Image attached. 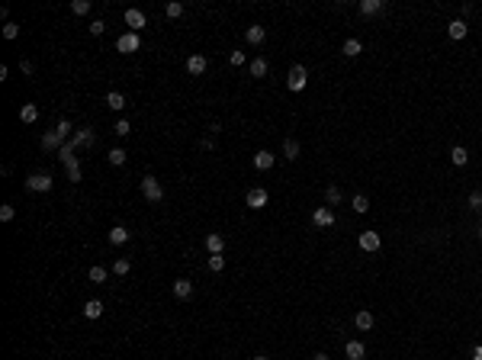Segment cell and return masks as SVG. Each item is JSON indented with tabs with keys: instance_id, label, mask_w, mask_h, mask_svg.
Instances as JSON below:
<instances>
[{
	"instance_id": "cell-1",
	"label": "cell",
	"mask_w": 482,
	"mask_h": 360,
	"mask_svg": "<svg viewBox=\"0 0 482 360\" xmlns=\"http://www.w3.org/2000/svg\"><path fill=\"white\" fill-rule=\"evenodd\" d=\"M142 196L148 199V203H161V199H164V187H161V180L151 177V174H145V177H142Z\"/></svg>"
},
{
	"instance_id": "cell-2",
	"label": "cell",
	"mask_w": 482,
	"mask_h": 360,
	"mask_svg": "<svg viewBox=\"0 0 482 360\" xmlns=\"http://www.w3.org/2000/svg\"><path fill=\"white\" fill-rule=\"evenodd\" d=\"M305 84H309V71H305L302 65H293L289 68V77H286V87L293 93H299V90H305Z\"/></svg>"
},
{
	"instance_id": "cell-3",
	"label": "cell",
	"mask_w": 482,
	"mask_h": 360,
	"mask_svg": "<svg viewBox=\"0 0 482 360\" xmlns=\"http://www.w3.org/2000/svg\"><path fill=\"white\" fill-rule=\"evenodd\" d=\"M116 48L122 52V55H132V52L142 48V39H138V32H122V36L116 39Z\"/></svg>"
},
{
	"instance_id": "cell-4",
	"label": "cell",
	"mask_w": 482,
	"mask_h": 360,
	"mask_svg": "<svg viewBox=\"0 0 482 360\" xmlns=\"http://www.w3.org/2000/svg\"><path fill=\"white\" fill-rule=\"evenodd\" d=\"M26 190H32V193H48V190H51V177H48V174H29V177H26Z\"/></svg>"
},
{
	"instance_id": "cell-5",
	"label": "cell",
	"mask_w": 482,
	"mask_h": 360,
	"mask_svg": "<svg viewBox=\"0 0 482 360\" xmlns=\"http://www.w3.org/2000/svg\"><path fill=\"white\" fill-rule=\"evenodd\" d=\"M267 199H270V196H267V190H264V187H251V190H248V196H244V203H248L251 209H264V206H267Z\"/></svg>"
},
{
	"instance_id": "cell-6",
	"label": "cell",
	"mask_w": 482,
	"mask_h": 360,
	"mask_svg": "<svg viewBox=\"0 0 482 360\" xmlns=\"http://www.w3.org/2000/svg\"><path fill=\"white\" fill-rule=\"evenodd\" d=\"M126 26H129V32H138V29H145V26H148V16L132 7V10H126Z\"/></svg>"
},
{
	"instance_id": "cell-7",
	"label": "cell",
	"mask_w": 482,
	"mask_h": 360,
	"mask_svg": "<svg viewBox=\"0 0 482 360\" xmlns=\"http://www.w3.org/2000/svg\"><path fill=\"white\" fill-rule=\"evenodd\" d=\"M312 222L318 228H331V225H335V213H331V206H318L312 213Z\"/></svg>"
},
{
	"instance_id": "cell-8",
	"label": "cell",
	"mask_w": 482,
	"mask_h": 360,
	"mask_svg": "<svg viewBox=\"0 0 482 360\" xmlns=\"http://www.w3.org/2000/svg\"><path fill=\"white\" fill-rule=\"evenodd\" d=\"M93 129H74V135H71V145L74 148H93Z\"/></svg>"
},
{
	"instance_id": "cell-9",
	"label": "cell",
	"mask_w": 482,
	"mask_h": 360,
	"mask_svg": "<svg viewBox=\"0 0 482 360\" xmlns=\"http://www.w3.org/2000/svg\"><path fill=\"white\" fill-rule=\"evenodd\" d=\"M206 68H209V61H206V55H190V58H187V71H190L193 77L206 74Z\"/></svg>"
},
{
	"instance_id": "cell-10",
	"label": "cell",
	"mask_w": 482,
	"mask_h": 360,
	"mask_svg": "<svg viewBox=\"0 0 482 360\" xmlns=\"http://www.w3.org/2000/svg\"><path fill=\"white\" fill-rule=\"evenodd\" d=\"M466 32H469V26L463 23V20H453L450 26H447V36H450L453 42H460V39H466Z\"/></svg>"
},
{
	"instance_id": "cell-11",
	"label": "cell",
	"mask_w": 482,
	"mask_h": 360,
	"mask_svg": "<svg viewBox=\"0 0 482 360\" xmlns=\"http://www.w3.org/2000/svg\"><path fill=\"white\" fill-rule=\"evenodd\" d=\"M274 161H277L274 151H257V155H254V168H257V171H270V168H274Z\"/></svg>"
},
{
	"instance_id": "cell-12",
	"label": "cell",
	"mask_w": 482,
	"mask_h": 360,
	"mask_svg": "<svg viewBox=\"0 0 482 360\" xmlns=\"http://www.w3.org/2000/svg\"><path fill=\"white\" fill-rule=\"evenodd\" d=\"M244 39H248L251 45H260V42L267 39V29L264 26H248V29H244Z\"/></svg>"
},
{
	"instance_id": "cell-13",
	"label": "cell",
	"mask_w": 482,
	"mask_h": 360,
	"mask_svg": "<svg viewBox=\"0 0 482 360\" xmlns=\"http://www.w3.org/2000/svg\"><path fill=\"white\" fill-rule=\"evenodd\" d=\"M174 296H177V299H190V296H193V283H190V280H183V277L174 280Z\"/></svg>"
},
{
	"instance_id": "cell-14",
	"label": "cell",
	"mask_w": 482,
	"mask_h": 360,
	"mask_svg": "<svg viewBox=\"0 0 482 360\" xmlns=\"http://www.w3.org/2000/svg\"><path fill=\"white\" fill-rule=\"evenodd\" d=\"M383 10H386L383 0H360V13H363V16H376V13H383Z\"/></svg>"
},
{
	"instance_id": "cell-15",
	"label": "cell",
	"mask_w": 482,
	"mask_h": 360,
	"mask_svg": "<svg viewBox=\"0 0 482 360\" xmlns=\"http://www.w3.org/2000/svg\"><path fill=\"white\" fill-rule=\"evenodd\" d=\"M61 145H65V138H61L58 132H45V135H42V148H45V151H58Z\"/></svg>"
},
{
	"instance_id": "cell-16",
	"label": "cell",
	"mask_w": 482,
	"mask_h": 360,
	"mask_svg": "<svg viewBox=\"0 0 482 360\" xmlns=\"http://www.w3.org/2000/svg\"><path fill=\"white\" fill-rule=\"evenodd\" d=\"M206 248H209V254H222V251H225V238H222L219 232L206 235Z\"/></svg>"
},
{
	"instance_id": "cell-17",
	"label": "cell",
	"mask_w": 482,
	"mask_h": 360,
	"mask_svg": "<svg viewBox=\"0 0 482 360\" xmlns=\"http://www.w3.org/2000/svg\"><path fill=\"white\" fill-rule=\"evenodd\" d=\"M100 315H103V302L100 299H87L84 302V319L93 322V319H100Z\"/></svg>"
},
{
	"instance_id": "cell-18",
	"label": "cell",
	"mask_w": 482,
	"mask_h": 360,
	"mask_svg": "<svg viewBox=\"0 0 482 360\" xmlns=\"http://www.w3.org/2000/svg\"><path fill=\"white\" fill-rule=\"evenodd\" d=\"M354 325H357L360 331H370V328H373V312H370V309H360V312L354 315Z\"/></svg>"
},
{
	"instance_id": "cell-19",
	"label": "cell",
	"mask_w": 482,
	"mask_h": 360,
	"mask_svg": "<svg viewBox=\"0 0 482 360\" xmlns=\"http://www.w3.org/2000/svg\"><path fill=\"white\" fill-rule=\"evenodd\" d=\"M344 354H347L350 360H363V357H366V347L360 344V341H347V344H344Z\"/></svg>"
},
{
	"instance_id": "cell-20",
	"label": "cell",
	"mask_w": 482,
	"mask_h": 360,
	"mask_svg": "<svg viewBox=\"0 0 482 360\" xmlns=\"http://www.w3.org/2000/svg\"><path fill=\"white\" fill-rule=\"evenodd\" d=\"M106 238H110V244H126V241H129V228H122V225H113Z\"/></svg>"
},
{
	"instance_id": "cell-21",
	"label": "cell",
	"mask_w": 482,
	"mask_h": 360,
	"mask_svg": "<svg viewBox=\"0 0 482 360\" xmlns=\"http://www.w3.org/2000/svg\"><path fill=\"white\" fill-rule=\"evenodd\" d=\"M360 248L363 251H380V235H376V232H363L360 235Z\"/></svg>"
},
{
	"instance_id": "cell-22",
	"label": "cell",
	"mask_w": 482,
	"mask_h": 360,
	"mask_svg": "<svg viewBox=\"0 0 482 360\" xmlns=\"http://www.w3.org/2000/svg\"><path fill=\"white\" fill-rule=\"evenodd\" d=\"M106 107L116 110V113H122V110H126V96H122L119 90H110V93H106Z\"/></svg>"
},
{
	"instance_id": "cell-23",
	"label": "cell",
	"mask_w": 482,
	"mask_h": 360,
	"mask_svg": "<svg viewBox=\"0 0 482 360\" xmlns=\"http://www.w3.org/2000/svg\"><path fill=\"white\" fill-rule=\"evenodd\" d=\"M299 151H302V148H299V142H296V138H286V142H283V158H286V161H296V158H299Z\"/></svg>"
},
{
	"instance_id": "cell-24",
	"label": "cell",
	"mask_w": 482,
	"mask_h": 360,
	"mask_svg": "<svg viewBox=\"0 0 482 360\" xmlns=\"http://www.w3.org/2000/svg\"><path fill=\"white\" fill-rule=\"evenodd\" d=\"M450 161L457 164V168H463V164L469 161V151H466L463 145H453V148H450Z\"/></svg>"
},
{
	"instance_id": "cell-25",
	"label": "cell",
	"mask_w": 482,
	"mask_h": 360,
	"mask_svg": "<svg viewBox=\"0 0 482 360\" xmlns=\"http://www.w3.org/2000/svg\"><path fill=\"white\" fill-rule=\"evenodd\" d=\"M341 52H344L347 58H357L363 52V45H360V39H344V45H341Z\"/></svg>"
},
{
	"instance_id": "cell-26",
	"label": "cell",
	"mask_w": 482,
	"mask_h": 360,
	"mask_svg": "<svg viewBox=\"0 0 482 360\" xmlns=\"http://www.w3.org/2000/svg\"><path fill=\"white\" fill-rule=\"evenodd\" d=\"M20 119L23 122H36L39 119V107H36V103H23V107H20Z\"/></svg>"
},
{
	"instance_id": "cell-27",
	"label": "cell",
	"mask_w": 482,
	"mask_h": 360,
	"mask_svg": "<svg viewBox=\"0 0 482 360\" xmlns=\"http://www.w3.org/2000/svg\"><path fill=\"white\" fill-rule=\"evenodd\" d=\"M74 151H77V148H74L71 142H65V145H61V148H58V158H61V164H65V168H68V164H71V161H74V158H77Z\"/></svg>"
},
{
	"instance_id": "cell-28",
	"label": "cell",
	"mask_w": 482,
	"mask_h": 360,
	"mask_svg": "<svg viewBox=\"0 0 482 360\" xmlns=\"http://www.w3.org/2000/svg\"><path fill=\"white\" fill-rule=\"evenodd\" d=\"M267 71H270V65L264 58H251V77H267Z\"/></svg>"
},
{
	"instance_id": "cell-29",
	"label": "cell",
	"mask_w": 482,
	"mask_h": 360,
	"mask_svg": "<svg viewBox=\"0 0 482 360\" xmlns=\"http://www.w3.org/2000/svg\"><path fill=\"white\" fill-rule=\"evenodd\" d=\"M126 158H129V155L122 151V148H110V151H106V161L113 164V168H119V164H126Z\"/></svg>"
},
{
	"instance_id": "cell-30",
	"label": "cell",
	"mask_w": 482,
	"mask_h": 360,
	"mask_svg": "<svg viewBox=\"0 0 482 360\" xmlns=\"http://www.w3.org/2000/svg\"><path fill=\"white\" fill-rule=\"evenodd\" d=\"M209 270H212V274H222L225 270V254H209Z\"/></svg>"
},
{
	"instance_id": "cell-31",
	"label": "cell",
	"mask_w": 482,
	"mask_h": 360,
	"mask_svg": "<svg viewBox=\"0 0 482 360\" xmlns=\"http://www.w3.org/2000/svg\"><path fill=\"white\" fill-rule=\"evenodd\" d=\"M87 277L93 280V283H106V267H100V264H93L90 270H87Z\"/></svg>"
},
{
	"instance_id": "cell-32",
	"label": "cell",
	"mask_w": 482,
	"mask_h": 360,
	"mask_svg": "<svg viewBox=\"0 0 482 360\" xmlns=\"http://www.w3.org/2000/svg\"><path fill=\"white\" fill-rule=\"evenodd\" d=\"M164 16H168V20H177V16H183V4H177V0H171V4L164 7Z\"/></svg>"
},
{
	"instance_id": "cell-33",
	"label": "cell",
	"mask_w": 482,
	"mask_h": 360,
	"mask_svg": "<svg viewBox=\"0 0 482 360\" xmlns=\"http://www.w3.org/2000/svg\"><path fill=\"white\" fill-rule=\"evenodd\" d=\"M55 132H58L61 138H65V142H71V135H74V129H71V122H68V119H61V122H58V126H55Z\"/></svg>"
},
{
	"instance_id": "cell-34",
	"label": "cell",
	"mask_w": 482,
	"mask_h": 360,
	"mask_svg": "<svg viewBox=\"0 0 482 360\" xmlns=\"http://www.w3.org/2000/svg\"><path fill=\"white\" fill-rule=\"evenodd\" d=\"M65 171H68V180H71V183H77V180H81V161H77V158H74L71 164H68Z\"/></svg>"
},
{
	"instance_id": "cell-35",
	"label": "cell",
	"mask_w": 482,
	"mask_h": 360,
	"mask_svg": "<svg viewBox=\"0 0 482 360\" xmlns=\"http://www.w3.org/2000/svg\"><path fill=\"white\" fill-rule=\"evenodd\" d=\"M325 199H328V206H338V203H341V190L335 187V183H328V190H325Z\"/></svg>"
},
{
	"instance_id": "cell-36",
	"label": "cell",
	"mask_w": 482,
	"mask_h": 360,
	"mask_svg": "<svg viewBox=\"0 0 482 360\" xmlns=\"http://www.w3.org/2000/svg\"><path fill=\"white\" fill-rule=\"evenodd\" d=\"M71 13H77V16L90 13V0H71Z\"/></svg>"
},
{
	"instance_id": "cell-37",
	"label": "cell",
	"mask_w": 482,
	"mask_h": 360,
	"mask_svg": "<svg viewBox=\"0 0 482 360\" xmlns=\"http://www.w3.org/2000/svg\"><path fill=\"white\" fill-rule=\"evenodd\" d=\"M113 132H116L119 138H126L129 132H132V126H129V119H116V126H113Z\"/></svg>"
},
{
	"instance_id": "cell-38",
	"label": "cell",
	"mask_w": 482,
	"mask_h": 360,
	"mask_svg": "<svg viewBox=\"0 0 482 360\" xmlns=\"http://www.w3.org/2000/svg\"><path fill=\"white\" fill-rule=\"evenodd\" d=\"M129 270H132V264H129V261H126V258H119V261H116V264H113V274H116V277H126V274H129Z\"/></svg>"
},
{
	"instance_id": "cell-39",
	"label": "cell",
	"mask_w": 482,
	"mask_h": 360,
	"mask_svg": "<svg viewBox=\"0 0 482 360\" xmlns=\"http://www.w3.org/2000/svg\"><path fill=\"white\" fill-rule=\"evenodd\" d=\"M13 216H16V209H13L10 203L0 206V222H13Z\"/></svg>"
},
{
	"instance_id": "cell-40",
	"label": "cell",
	"mask_w": 482,
	"mask_h": 360,
	"mask_svg": "<svg viewBox=\"0 0 482 360\" xmlns=\"http://www.w3.org/2000/svg\"><path fill=\"white\" fill-rule=\"evenodd\" d=\"M16 36H20V26H16V23H4V39L13 42Z\"/></svg>"
},
{
	"instance_id": "cell-41",
	"label": "cell",
	"mask_w": 482,
	"mask_h": 360,
	"mask_svg": "<svg viewBox=\"0 0 482 360\" xmlns=\"http://www.w3.org/2000/svg\"><path fill=\"white\" fill-rule=\"evenodd\" d=\"M366 209H370V203H366V196H360V193H357V196H354V213H360V216H363Z\"/></svg>"
},
{
	"instance_id": "cell-42",
	"label": "cell",
	"mask_w": 482,
	"mask_h": 360,
	"mask_svg": "<svg viewBox=\"0 0 482 360\" xmlns=\"http://www.w3.org/2000/svg\"><path fill=\"white\" fill-rule=\"evenodd\" d=\"M466 203H469V209H482V190H472Z\"/></svg>"
},
{
	"instance_id": "cell-43",
	"label": "cell",
	"mask_w": 482,
	"mask_h": 360,
	"mask_svg": "<svg viewBox=\"0 0 482 360\" xmlns=\"http://www.w3.org/2000/svg\"><path fill=\"white\" fill-rule=\"evenodd\" d=\"M87 29H90V36H103V32H106V23H103V20H93Z\"/></svg>"
},
{
	"instance_id": "cell-44",
	"label": "cell",
	"mask_w": 482,
	"mask_h": 360,
	"mask_svg": "<svg viewBox=\"0 0 482 360\" xmlns=\"http://www.w3.org/2000/svg\"><path fill=\"white\" fill-rule=\"evenodd\" d=\"M229 61H232V65H244V61H248V58H244V52H238V48H235L232 55H229Z\"/></svg>"
},
{
	"instance_id": "cell-45",
	"label": "cell",
	"mask_w": 482,
	"mask_h": 360,
	"mask_svg": "<svg viewBox=\"0 0 482 360\" xmlns=\"http://www.w3.org/2000/svg\"><path fill=\"white\" fill-rule=\"evenodd\" d=\"M199 148H203V151H212L216 142H212V138H199Z\"/></svg>"
},
{
	"instance_id": "cell-46",
	"label": "cell",
	"mask_w": 482,
	"mask_h": 360,
	"mask_svg": "<svg viewBox=\"0 0 482 360\" xmlns=\"http://www.w3.org/2000/svg\"><path fill=\"white\" fill-rule=\"evenodd\" d=\"M469 357H472V360H482V344L472 347V350H469Z\"/></svg>"
},
{
	"instance_id": "cell-47",
	"label": "cell",
	"mask_w": 482,
	"mask_h": 360,
	"mask_svg": "<svg viewBox=\"0 0 482 360\" xmlns=\"http://www.w3.org/2000/svg\"><path fill=\"white\" fill-rule=\"evenodd\" d=\"M20 71L23 74H32V61H20Z\"/></svg>"
},
{
	"instance_id": "cell-48",
	"label": "cell",
	"mask_w": 482,
	"mask_h": 360,
	"mask_svg": "<svg viewBox=\"0 0 482 360\" xmlns=\"http://www.w3.org/2000/svg\"><path fill=\"white\" fill-rule=\"evenodd\" d=\"M312 360H331V357H328V354H322V350H318V354H312Z\"/></svg>"
},
{
	"instance_id": "cell-49",
	"label": "cell",
	"mask_w": 482,
	"mask_h": 360,
	"mask_svg": "<svg viewBox=\"0 0 482 360\" xmlns=\"http://www.w3.org/2000/svg\"><path fill=\"white\" fill-rule=\"evenodd\" d=\"M254 360H270V357H254Z\"/></svg>"
},
{
	"instance_id": "cell-50",
	"label": "cell",
	"mask_w": 482,
	"mask_h": 360,
	"mask_svg": "<svg viewBox=\"0 0 482 360\" xmlns=\"http://www.w3.org/2000/svg\"><path fill=\"white\" fill-rule=\"evenodd\" d=\"M479 241H482V228H479Z\"/></svg>"
}]
</instances>
